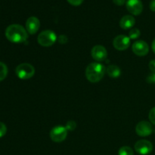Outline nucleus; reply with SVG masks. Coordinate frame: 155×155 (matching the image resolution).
Segmentation results:
<instances>
[{"mask_svg":"<svg viewBox=\"0 0 155 155\" xmlns=\"http://www.w3.org/2000/svg\"><path fill=\"white\" fill-rule=\"evenodd\" d=\"M40 27V21L36 17H30L26 21V30L27 33L33 35L39 30Z\"/></svg>","mask_w":155,"mask_h":155,"instance_id":"nucleus-12","label":"nucleus"},{"mask_svg":"<svg viewBox=\"0 0 155 155\" xmlns=\"http://www.w3.org/2000/svg\"><path fill=\"white\" fill-rule=\"evenodd\" d=\"M148 67H149V69L151 70V72L155 74V60H151L148 64Z\"/></svg>","mask_w":155,"mask_h":155,"instance_id":"nucleus-24","label":"nucleus"},{"mask_svg":"<svg viewBox=\"0 0 155 155\" xmlns=\"http://www.w3.org/2000/svg\"><path fill=\"white\" fill-rule=\"evenodd\" d=\"M136 20L132 15H125L120 21V27L124 30L131 29L135 25Z\"/></svg>","mask_w":155,"mask_h":155,"instance_id":"nucleus-13","label":"nucleus"},{"mask_svg":"<svg viewBox=\"0 0 155 155\" xmlns=\"http://www.w3.org/2000/svg\"><path fill=\"white\" fill-rule=\"evenodd\" d=\"M113 2L117 5L122 6L126 3V0H113Z\"/></svg>","mask_w":155,"mask_h":155,"instance_id":"nucleus-25","label":"nucleus"},{"mask_svg":"<svg viewBox=\"0 0 155 155\" xmlns=\"http://www.w3.org/2000/svg\"><path fill=\"white\" fill-rule=\"evenodd\" d=\"M5 36L10 42L22 43L27 41L28 33L27 30L20 24H12L6 28Z\"/></svg>","mask_w":155,"mask_h":155,"instance_id":"nucleus-1","label":"nucleus"},{"mask_svg":"<svg viewBox=\"0 0 155 155\" xmlns=\"http://www.w3.org/2000/svg\"><path fill=\"white\" fill-rule=\"evenodd\" d=\"M7 132V127L5 124H3L2 122H0V138L3 137L6 134Z\"/></svg>","mask_w":155,"mask_h":155,"instance_id":"nucleus-20","label":"nucleus"},{"mask_svg":"<svg viewBox=\"0 0 155 155\" xmlns=\"http://www.w3.org/2000/svg\"><path fill=\"white\" fill-rule=\"evenodd\" d=\"M58 37L56 33L51 30H45L38 36V43L43 47L51 46L55 43Z\"/></svg>","mask_w":155,"mask_h":155,"instance_id":"nucleus-3","label":"nucleus"},{"mask_svg":"<svg viewBox=\"0 0 155 155\" xmlns=\"http://www.w3.org/2000/svg\"><path fill=\"white\" fill-rule=\"evenodd\" d=\"M148 118H149V120L151 121V124L155 125V107L151 108V110H150L149 114H148Z\"/></svg>","mask_w":155,"mask_h":155,"instance_id":"nucleus-19","label":"nucleus"},{"mask_svg":"<svg viewBox=\"0 0 155 155\" xmlns=\"http://www.w3.org/2000/svg\"><path fill=\"white\" fill-rule=\"evenodd\" d=\"M127 8L133 15H139L143 10V5L141 0H127Z\"/></svg>","mask_w":155,"mask_h":155,"instance_id":"nucleus-11","label":"nucleus"},{"mask_svg":"<svg viewBox=\"0 0 155 155\" xmlns=\"http://www.w3.org/2000/svg\"><path fill=\"white\" fill-rule=\"evenodd\" d=\"M146 81L150 84H155V74L152 73L146 79Z\"/></svg>","mask_w":155,"mask_h":155,"instance_id":"nucleus-21","label":"nucleus"},{"mask_svg":"<svg viewBox=\"0 0 155 155\" xmlns=\"http://www.w3.org/2000/svg\"><path fill=\"white\" fill-rule=\"evenodd\" d=\"M106 72L105 67L100 63H91L86 69V77L92 83H98L104 77Z\"/></svg>","mask_w":155,"mask_h":155,"instance_id":"nucleus-2","label":"nucleus"},{"mask_svg":"<svg viewBox=\"0 0 155 155\" xmlns=\"http://www.w3.org/2000/svg\"><path fill=\"white\" fill-rule=\"evenodd\" d=\"M15 73L21 80H29L34 76L35 68L30 64L23 63L17 67Z\"/></svg>","mask_w":155,"mask_h":155,"instance_id":"nucleus-4","label":"nucleus"},{"mask_svg":"<svg viewBox=\"0 0 155 155\" xmlns=\"http://www.w3.org/2000/svg\"><path fill=\"white\" fill-rule=\"evenodd\" d=\"M68 136V130L63 126H56L50 132V138L54 142H61Z\"/></svg>","mask_w":155,"mask_h":155,"instance_id":"nucleus-5","label":"nucleus"},{"mask_svg":"<svg viewBox=\"0 0 155 155\" xmlns=\"http://www.w3.org/2000/svg\"><path fill=\"white\" fill-rule=\"evenodd\" d=\"M150 9H151L152 12H155V0H151V2H150Z\"/></svg>","mask_w":155,"mask_h":155,"instance_id":"nucleus-26","label":"nucleus"},{"mask_svg":"<svg viewBox=\"0 0 155 155\" xmlns=\"http://www.w3.org/2000/svg\"><path fill=\"white\" fill-rule=\"evenodd\" d=\"M106 72H107V75L112 79H117L120 76L121 74V70L117 65L111 64L110 66H108V68L106 70Z\"/></svg>","mask_w":155,"mask_h":155,"instance_id":"nucleus-14","label":"nucleus"},{"mask_svg":"<svg viewBox=\"0 0 155 155\" xmlns=\"http://www.w3.org/2000/svg\"><path fill=\"white\" fill-rule=\"evenodd\" d=\"M132 50L136 55L145 56L149 51V46L145 41L139 40L135 42L132 46Z\"/></svg>","mask_w":155,"mask_h":155,"instance_id":"nucleus-9","label":"nucleus"},{"mask_svg":"<svg viewBox=\"0 0 155 155\" xmlns=\"http://www.w3.org/2000/svg\"><path fill=\"white\" fill-rule=\"evenodd\" d=\"M151 48H152V51H154V53L155 54V39L153 40L152 44H151Z\"/></svg>","mask_w":155,"mask_h":155,"instance_id":"nucleus-27","label":"nucleus"},{"mask_svg":"<svg viewBox=\"0 0 155 155\" xmlns=\"http://www.w3.org/2000/svg\"><path fill=\"white\" fill-rule=\"evenodd\" d=\"M68 2L74 6H79L83 3V0H68Z\"/></svg>","mask_w":155,"mask_h":155,"instance_id":"nucleus-22","label":"nucleus"},{"mask_svg":"<svg viewBox=\"0 0 155 155\" xmlns=\"http://www.w3.org/2000/svg\"><path fill=\"white\" fill-rule=\"evenodd\" d=\"M136 132L138 136L141 137H146L150 136L153 132V127L151 123L148 121H141L136 125Z\"/></svg>","mask_w":155,"mask_h":155,"instance_id":"nucleus-7","label":"nucleus"},{"mask_svg":"<svg viewBox=\"0 0 155 155\" xmlns=\"http://www.w3.org/2000/svg\"><path fill=\"white\" fill-rule=\"evenodd\" d=\"M68 41V38L65 35H61L58 37V42H60L61 44H65L67 43Z\"/></svg>","mask_w":155,"mask_h":155,"instance_id":"nucleus-23","label":"nucleus"},{"mask_svg":"<svg viewBox=\"0 0 155 155\" xmlns=\"http://www.w3.org/2000/svg\"><path fill=\"white\" fill-rule=\"evenodd\" d=\"M113 45L117 50L124 51L127 49L130 45V39L125 35H119L114 38L113 41Z\"/></svg>","mask_w":155,"mask_h":155,"instance_id":"nucleus-8","label":"nucleus"},{"mask_svg":"<svg viewBox=\"0 0 155 155\" xmlns=\"http://www.w3.org/2000/svg\"><path fill=\"white\" fill-rule=\"evenodd\" d=\"M140 30L137 28H133L130 30V33H129V37L131 39H136L140 36Z\"/></svg>","mask_w":155,"mask_h":155,"instance_id":"nucleus-17","label":"nucleus"},{"mask_svg":"<svg viewBox=\"0 0 155 155\" xmlns=\"http://www.w3.org/2000/svg\"><path fill=\"white\" fill-rule=\"evenodd\" d=\"M65 128L69 131H73L77 128V123L74 120H68L65 126Z\"/></svg>","mask_w":155,"mask_h":155,"instance_id":"nucleus-18","label":"nucleus"},{"mask_svg":"<svg viewBox=\"0 0 155 155\" xmlns=\"http://www.w3.org/2000/svg\"><path fill=\"white\" fill-rule=\"evenodd\" d=\"M135 150L141 155L149 154L153 150V145L149 141L141 139L135 144Z\"/></svg>","mask_w":155,"mask_h":155,"instance_id":"nucleus-6","label":"nucleus"},{"mask_svg":"<svg viewBox=\"0 0 155 155\" xmlns=\"http://www.w3.org/2000/svg\"><path fill=\"white\" fill-rule=\"evenodd\" d=\"M118 155H134V153L130 147L123 146L118 151Z\"/></svg>","mask_w":155,"mask_h":155,"instance_id":"nucleus-15","label":"nucleus"},{"mask_svg":"<svg viewBox=\"0 0 155 155\" xmlns=\"http://www.w3.org/2000/svg\"><path fill=\"white\" fill-rule=\"evenodd\" d=\"M8 75V68L4 63L0 62V81L5 80Z\"/></svg>","mask_w":155,"mask_h":155,"instance_id":"nucleus-16","label":"nucleus"},{"mask_svg":"<svg viewBox=\"0 0 155 155\" xmlns=\"http://www.w3.org/2000/svg\"><path fill=\"white\" fill-rule=\"evenodd\" d=\"M91 54H92V57L94 60H95L96 61L101 62L106 60L107 57V51L103 45H95L92 48Z\"/></svg>","mask_w":155,"mask_h":155,"instance_id":"nucleus-10","label":"nucleus"}]
</instances>
